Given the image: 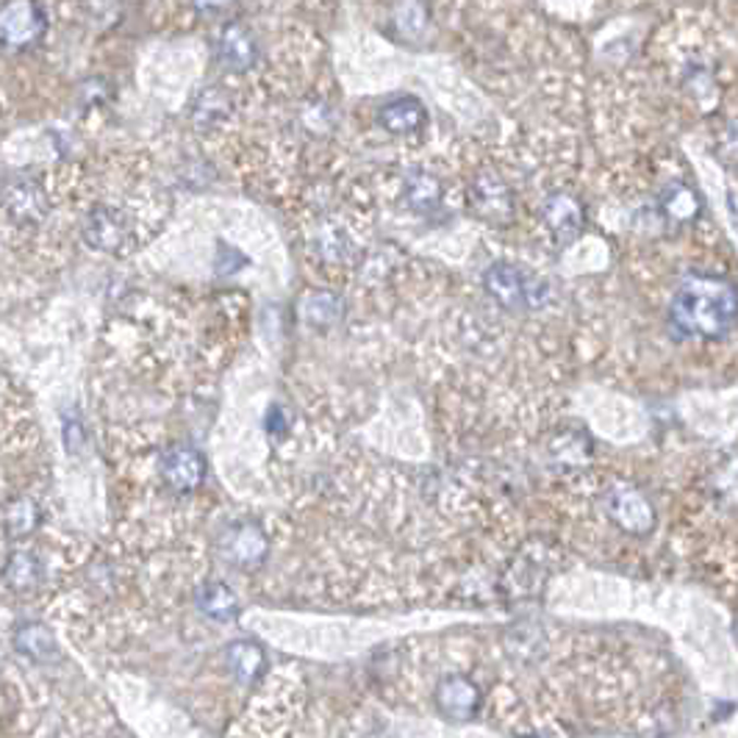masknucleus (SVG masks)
<instances>
[{
  "instance_id": "4468645a",
  "label": "nucleus",
  "mask_w": 738,
  "mask_h": 738,
  "mask_svg": "<svg viewBox=\"0 0 738 738\" xmlns=\"http://www.w3.org/2000/svg\"><path fill=\"white\" fill-rule=\"evenodd\" d=\"M425 120H428V114H425L422 103L414 98L392 100V103L383 106L381 114H378V123H381L389 134H414V131L422 128Z\"/></svg>"
},
{
  "instance_id": "1a4fd4ad",
  "label": "nucleus",
  "mask_w": 738,
  "mask_h": 738,
  "mask_svg": "<svg viewBox=\"0 0 738 738\" xmlns=\"http://www.w3.org/2000/svg\"><path fill=\"white\" fill-rule=\"evenodd\" d=\"M225 664H229L231 675H234L242 686H253L265 677L267 652L259 641L250 639L231 641L229 650H225Z\"/></svg>"
},
{
  "instance_id": "f8f14e48",
  "label": "nucleus",
  "mask_w": 738,
  "mask_h": 738,
  "mask_svg": "<svg viewBox=\"0 0 738 738\" xmlns=\"http://www.w3.org/2000/svg\"><path fill=\"white\" fill-rule=\"evenodd\" d=\"M197 608L204 611L209 619L214 622H236L239 619V598L234 594V589L220 580H209L197 589Z\"/></svg>"
},
{
  "instance_id": "aec40b11",
  "label": "nucleus",
  "mask_w": 738,
  "mask_h": 738,
  "mask_svg": "<svg viewBox=\"0 0 738 738\" xmlns=\"http://www.w3.org/2000/svg\"><path fill=\"white\" fill-rule=\"evenodd\" d=\"M84 442H87V433H84L78 419H67V422H64V447H67L70 453H78V450L84 447Z\"/></svg>"
},
{
  "instance_id": "4be33fe9",
  "label": "nucleus",
  "mask_w": 738,
  "mask_h": 738,
  "mask_svg": "<svg viewBox=\"0 0 738 738\" xmlns=\"http://www.w3.org/2000/svg\"><path fill=\"white\" fill-rule=\"evenodd\" d=\"M736 636H738V628H736Z\"/></svg>"
},
{
  "instance_id": "0eeeda50",
  "label": "nucleus",
  "mask_w": 738,
  "mask_h": 738,
  "mask_svg": "<svg viewBox=\"0 0 738 738\" xmlns=\"http://www.w3.org/2000/svg\"><path fill=\"white\" fill-rule=\"evenodd\" d=\"M3 206H7L9 217L23 225H37L48 217V197L34 181H17L9 186L3 195Z\"/></svg>"
},
{
  "instance_id": "423d86ee",
  "label": "nucleus",
  "mask_w": 738,
  "mask_h": 738,
  "mask_svg": "<svg viewBox=\"0 0 738 738\" xmlns=\"http://www.w3.org/2000/svg\"><path fill=\"white\" fill-rule=\"evenodd\" d=\"M89 245L106 253H123L131 245V225L123 211L98 206L87 220Z\"/></svg>"
},
{
  "instance_id": "f257e3e1",
  "label": "nucleus",
  "mask_w": 738,
  "mask_h": 738,
  "mask_svg": "<svg viewBox=\"0 0 738 738\" xmlns=\"http://www.w3.org/2000/svg\"><path fill=\"white\" fill-rule=\"evenodd\" d=\"M672 325L694 339L725 336L738 320V295L730 283L694 278L677 290L672 300Z\"/></svg>"
},
{
  "instance_id": "412c9836",
  "label": "nucleus",
  "mask_w": 738,
  "mask_h": 738,
  "mask_svg": "<svg viewBox=\"0 0 738 738\" xmlns=\"http://www.w3.org/2000/svg\"><path fill=\"white\" fill-rule=\"evenodd\" d=\"M265 428H267V433H272V436H278V433H286V411H283L281 406H272L270 414H267Z\"/></svg>"
},
{
  "instance_id": "f03ea898",
  "label": "nucleus",
  "mask_w": 738,
  "mask_h": 738,
  "mask_svg": "<svg viewBox=\"0 0 738 738\" xmlns=\"http://www.w3.org/2000/svg\"><path fill=\"white\" fill-rule=\"evenodd\" d=\"M433 705L450 722H469L483 705V691L467 675H444L433 689Z\"/></svg>"
},
{
  "instance_id": "39448f33",
  "label": "nucleus",
  "mask_w": 738,
  "mask_h": 738,
  "mask_svg": "<svg viewBox=\"0 0 738 738\" xmlns=\"http://www.w3.org/2000/svg\"><path fill=\"white\" fill-rule=\"evenodd\" d=\"M161 478L175 492H195L206 480L204 453H197L195 447H186V444L170 447L164 453V458H161Z\"/></svg>"
},
{
  "instance_id": "6e6552de",
  "label": "nucleus",
  "mask_w": 738,
  "mask_h": 738,
  "mask_svg": "<svg viewBox=\"0 0 738 738\" xmlns=\"http://www.w3.org/2000/svg\"><path fill=\"white\" fill-rule=\"evenodd\" d=\"M487 286L500 303L505 306H530L536 303V286L539 283L528 281L525 272H519L517 267H494L487 275Z\"/></svg>"
},
{
  "instance_id": "20e7f679",
  "label": "nucleus",
  "mask_w": 738,
  "mask_h": 738,
  "mask_svg": "<svg viewBox=\"0 0 738 738\" xmlns=\"http://www.w3.org/2000/svg\"><path fill=\"white\" fill-rule=\"evenodd\" d=\"M45 34V12L34 3H9L0 9V45L9 50H25L37 45Z\"/></svg>"
},
{
  "instance_id": "9d476101",
  "label": "nucleus",
  "mask_w": 738,
  "mask_h": 738,
  "mask_svg": "<svg viewBox=\"0 0 738 738\" xmlns=\"http://www.w3.org/2000/svg\"><path fill=\"white\" fill-rule=\"evenodd\" d=\"M14 647L17 652H23L25 659L34 661V664H56L62 659L59 652V641H56L53 630L42 622H25L14 630Z\"/></svg>"
},
{
  "instance_id": "ddd939ff",
  "label": "nucleus",
  "mask_w": 738,
  "mask_h": 738,
  "mask_svg": "<svg viewBox=\"0 0 738 738\" xmlns=\"http://www.w3.org/2000/svg\"><path fill=\"white\" fill-rule=\"evenodd\" d=\"M256 56H259V50H256V42H253L250 32H247L245 25L239 23H231L225 25V32H222L220 37V59L225 67L231 70H247L256 64Z\"/></svg>"
},
{
  "instance_id": "dca6fc26",
  "label": "nucleus",
  "mask_w": 738,
  "mask_h": 738,
  "mask_svg": "<svg viewBox=\"0 0 738 738\" xmlns=\"http://www.w3.org/2000/svg\"><path fill=\"white\" fill-rule=\"evenodd\" d=\"M439 200H442V186H439V181L433 179V175L428 173L408 175L406 204L411 206L414 211H419V214H431L439 206Z\"/></svg>"
},
{
  "instance_id": "6ab92c4d",
  "label": "nucleus",
  "mask_w": 738,
  "mask_h": 738,
  "mask_svg": "<svg viewBox=\"0 0 738 738\" xmlns=\"http://www.w3.org/2000/svg\"><path fill=\"white\" fill-rule=\"evenodd\" d=\"M548 222L558 236H573L580 231V209L566 197H555L548 206Z\"/></svg>"
},
{
  "instance_id": "9b49d317",
  "label": "nucleus",
  "mask_w": 738,
  "mask_h": 738,
  "mask_svg": "<svg viewBox=\"0 0 738 738\" xmlns=\"http://www.w3.org/2000/svg\"><path fill=\"white\" fill-rule=\"evenodd\" d=\"M3 583L14 594H32L42 583V561L28 550H14L3 566Z\"/></svg>"
},
{
  "instance_id": "2eb2a0df",
  "label": "nucleus",
  "mask_w": 738,
  "mask_h": 738,
  "mask_svg": "<svg viewBox=\"0 0 738 738\" xmlns=\"http://www.w3.org/2000/svg\"><path fill=\"white\" fill-rule=\"evenodd\" d=\"M39 505L32 497H14L3 511V528H7L9 539H25L39 528Z\"/></svg>"
},
{
  "instance_id": "7ed1b4c3",
  "label": "nucleus",
  "mask_w": 738,
  "mask_h": 738,
  "mask_svg": "<svg viewBox=\"0 0 738 738\" xmlns=\"http://www.w3.org/2000/svg\"><path fill=\"white\" fill-rule=\"evenodd\" d=\"M222 555L236 569H259L270 553V539H267L265 528L256 522H236L234 528L225 530L220 542Z\"/></svg>"
},
{
  "instance_id": "f3484780",
  "label": "nucleus",
  "mask_w": 738,
  "mask_h": 738,
  "mask_svg": "<svg viewBox=\"0 0 738 738\" xmlns=\"http://www.w3.org/2000/svg\"><path fill=\"white\" fill-rule=\"evenodd\" d=\"M303 320L315 328H331L342 320V300L331 292H315L303 300Z\"/></svg>"
},
{
  "instance_id": "a211bd4d",
  "label": "nucleus",
  "mask_w": 738,
  "mask_h": 738,
  "mask_svg": "<svg viewBox=\"0 0 738 738\" xmlns=\"http://www.w3.org/2000/svg\"><path fill=\"white\" fill-rule=\"evenodd\" d=\"M616 522L622 525L625 530H634V533H644L647 528L652 525L650 508L641 503L636 494H622L619 500H614V508H611Z\"/></svg>"
}]
</instances>
